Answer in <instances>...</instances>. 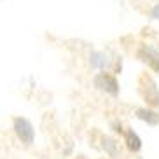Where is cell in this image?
Masks as SVG:
<instances>
[{
  "label": "cell",
  "mask_w": 159,
  "mask_h": 159,
  "mask_svg": "<svg viewBox=\"0 0 159 159\" xmlns=\"http://www.w3.org/2000/svg\"><path fill=\"white\" fill-rule=\"evenodd\" d=\"M94 86H96L98 89H102V91H107V93L114 94V96L119 93V86H117L116 79H114L112 75H108V74L96 75V79H94Z\"/></svg>",
  "instance_id": "3"
},
{
  "label": "cell",
  "mask_w": 159,
  "mask_h": 159,
  "mask_svg": "<svg viewBox=\"0 0 159 159\" xmlns=\"http://www.w3.org/2000/svg\"><path fill=\"white\" fill-rule=\"evenodd\" d=\"M14 131L23 143H32L33 142V128L26 119H21V117L14 119Z\"/></svg>",
  "instance_id": "1"
},
{
  "label": "cell",
  "mask_w": 159,
  "mask_h": 159,
  "mask_svg": "<svg viewBox=\"0 0 159 159\" xmlns=\"http://www.w3.org/2000/svg\"><path fill=\"white\" fill-rule=\"evenodd\" d=\"M103 145H107V149H108V152H110V154H114V152H116V150H114V142L112 140L105 138V140H103Z\"/></svg>",
  "instance_id": "7"
},
{
  "label": "cell",
  "mask_w": 159,
  "mask_h": 159,
  "mask_svg": "<svg viewBox=\"0 0 159 159\" xmlns=\"http://www.w3.org/2000/svg\"><path fill=\"white\" fill-rule=\"evenodd\" d=\"M142 94H143V98L147 100L149 103H152V105H157L159 107V96H157V88H156L154 80L149 77V89H145L143 86H142Z\"/></svg>",
  "instance_id": "4"
},
{
  "label": "cell",
  "mask_w": 159,
  "mask_h": 159,
  "mask_svg": "<svg viewBox=\"0 0 159 159\" xmlns=\"http://www.w3.org/2000/svg\"><path fill=\"white\" fill-rule=\"evenodd\" d=\"M126 145H128V149L129 150L136 152V150H140V147H142V140L138 138L136 133H133V131H126Z\"/></svg>",
  "instance_id": "6"
},
{
  "label": "cell",
  "mask_w": 159,
  "mask_h": 159,
  "mask_svg": "<svg viewBox=\"0 0 159 159\" xmlns=\"http://www.w3.org/2000/svg\"><path fill=\"white\" fill-rule=\"evenodd\" d=\"M138 58H140L143 63H147L154 72H159V52L156 51L154 47L142 46L140 49H138Z\"/></svg>",
  "instance_id": "2"
},
{
  "label": "cell",
  "mask_w": 159,
  "mask_h": 159,
  "mask_svg": "<svg viewBox=\"0 0 159 159\" xmlns=\"http://www.w3.org/2000/svg\"><path fill=\"white\" fill-rule=\"evenodd\" d=\"M136 116H138V119H142V121H145V122H149V124H152V126L159 124V116L156 112H152V110H147V108H138V110H136Z\"/></svg>",
  "instance_id": "5"
},
{
  "label": "cell",
  "mask_w": 159,
  "mask_h": 159,
  "mask_svg": "<svg viewBox=\"0 0 159 159\" xmlns=\"http://www.w3.org/2000/svg\"><path fill=\"white\" fill-rule=\"evenodd\" d=\"M152 18L159 19V5H156L154 9H152Z\"/></svg>",
  "instance_id": "8"
}]
</instances>
